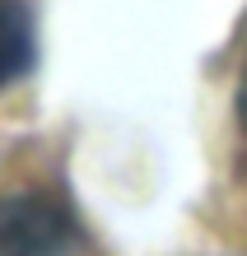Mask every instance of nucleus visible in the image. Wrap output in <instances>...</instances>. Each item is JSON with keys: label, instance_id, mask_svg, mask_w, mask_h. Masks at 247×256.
Here are the masks:
<instances>
[{"label": "nucleus", "instance_id": "3", "mask_svg": "<svg viewBox=\"0 0 247 256\" xmlns=\"http://www.w3.org/2000/svg\"><path fill=\"white\" fill-rule=\"evenodd\" d=\"M238 108H242V116H247V80H242V98H238Z\"/></svg>", "mask_w": 247, "mask_h": 256}, {"label": "nucleus", "instance_id": "2", "mask_svg": "<svg viewBox=\"0 0 247 256\" xmlns=\"http://www.w3.org/2000/svg\"><path fill=\"white\" fill-rule=\"evenodd\" d=\"M33 61V28L14 0H0V84L19 80Z\"/></svg>", "mask_w": 247, "mask_h": 256}, {"label": "nucleus", "instance_id": "1", "mask_svg": "<svg viewBox=\"0 0 247 256\" xmlns=\"http://www.w3.org/2000/svg\"><path fill=\"white\" fill-rule=\"evenodd\" d=\"M70 247V219L52 196L24 191L0 200V256H61Z\"/></svg>", "mask_w": 247, "mask_h": 256}]
</instances>
